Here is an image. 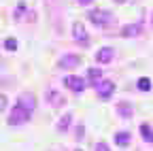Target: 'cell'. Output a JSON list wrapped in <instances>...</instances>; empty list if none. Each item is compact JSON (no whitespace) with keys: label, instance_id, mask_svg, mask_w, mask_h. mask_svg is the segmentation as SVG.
I'll list each match as a JSON object with an SVG mask.
<instances>
[{"label":"cell","instance_id":"cell-1","mask_svg":"<svg viewBox=\"0 0 153 151\" xmlns=\"http://www.w3.org/2000/svg\"><path fill=\"white\" fill-rule=\"evenodd\" d=\"M32 119V113L30 111H26L24 106H19L17 102H15V106L9 111V117H7V126H11V128H19V126H24V123H28Z\"/></svg>","mask_w":153,"mask_h":151},{"label":"cell","instance_id":"cell-2","mask_svg":"<svg viewBox=\"0 0 153 151\" xmlns=\"http://www.w3.org/2000/svg\"><path fill=\"white\" fill-rule=\"evenodd\" d=\"M87 19L96 26V28H106L108 24L115 22V15L106 9H94V11H87Z\"/></svg>","mask_w":153,"mask_h":151},{"label":"cell","instance_id":"cell-3","mask_svg":"<svg viewBox=\"0 0 153 151\" xmlns=\"http://www.w3.org/2000/svg\"><path fill=\"white\" fill-rule=\"evenodd\" d=\"M94 87H96V94H98L100 100H108L113 94H115V83L111 79H100Z\"/></svg>","mask_w":153,"mask_h":151},{"label":"cell","instance_id":"cell-4","mask_svg":"<svg viewBox=\"0 0 153 151\" xmlns=\"http://www.w3.org/2000/svg\"><path fill=\"white\" fill-rule=\"evenodd\" d=\"M64 85L72 91V94H83L85 87H87V81L83 77H74V74H68V77H64Z\"/></svg>","mask_w":153,"mask_h":151},{"label":"cell","instance_id":"cell-5","mask_svg":"<svg viewBox=\"0 0 153 151\" xmlns=\"http://www.w3.org/2000/svg\"><path fill=\"white\" fill-rule=\"evenodd\" d=\"M72 39H74L76 45H81V47H87L89 45V34H87V30H85V26L81 22L72 24Z\"/></svg>","mask_w":153,"mask_h":151},{"label":"cell","instance_id":"cell-6","mask_svg":"<svg viewBox=\"0 0 153 151\" xmlns=\"http://www.w3.org/2000/svg\"><path fill=\"white\" fill-rule=\"evenodd\" d=\"M57 66H60L62 70H72L76 66H81V55L76 53H64L60 60H57Z\"/></svg>","mask_w":153,"mask_h":151},{"label":"cell","instance_id":"cell-7","mask_svg":"<svg viewBox=\"0 0 153 151\" xmlns=\"http://www.w3.org/2000/svg\"><path fill=\"white\" fill-rule=\"evenodd\" d=\"M143 28H145V22L138 19V22H134V24H126L119 34L123 36V39H134V36H138L143 32Z\"/></svg>","mask_w":153,"mask_h":151},{"label":"cell","instance_id":"cell-8","mask_svg":"<svg viewBox=\"0 0 153 151\" xmlns=\"http://www.w3.org/2000/svg\"><path fill=\"white\" fill-rule=\"evenodd\" d=\"M17 104L24 106V109L30 111V113H34V111H36V98H34V94H30V91L19 94V96H17Z\"/></svg>","mask_w":153,"mask_h":151},{"label":"cell","instance_id":"cell-9","mask_svg":"<svg viewBox=\"0 0 153 151\" xmlns=\"http://www.w3.org/2000/svg\"><path fill=\"white\" fill-rule=\"evenodd\" d=\"M113 58H115V49L113 47H100L96 51V62H100V64H111Z\"/></svg>","mask_w":153,"mask_h":151},{"label":"cell","instance_id":"cell-10","mask_svg":"<svg viewBox=\"0 0 153 151\" xmlns=\"http://www.w3.org/2000/svg\"><path fill=\"white\" fill-rule=\"evenodd\" d=\"M115 111H117V115L121 119H130L134 115V106L130 102H117V106H115Z\"/></svg>","mask_w":153,"mask_h":151},{"label":"cell","instance_id":"cell-11","mask_svg":"<svg viewBox=\"0 0 153 151\" xmlns=\"http://www.w3.org/2000/svg\"><path fill=\"white\" fill-rule=\"evenodd\" d=\"M70 123H72V113H64V115L57 119V123H55V128H57V132H68L70 130Z\"/></svg>","mask_w":153,"mask_h":151},{"label":"cell","instance_id":"cell-12","mask_svg":"<svg viewBox=\"0 0 153 151\" xmlns=\"http://www.w3.org/2000/svg\"><path fill=\"white\" fill-rule=\"evenodd\" d=\"M113 141H115V145H117V147H128V145L132 143V134H130V132H117Z\"/></svg>","mask_w":153,"mask_h":151},{"label":"cell","instance_id":"cell-13","mask_svg":"<svg viewBox=\"0 0 153 151\" xmlns=\"http://www.w3.org/2000/svg\"><path fill=\"white\" fill-rule=\"evenodd\" d=\"M47 100H49V104H53L55 109H60L66 100L62 98V94H57L55 89H49V94H47Z\"/></svg>","mask_w":153,"mask_h":151},{"label":"cell","instance_id":"cell-14","mask_svg":"<svg viewBox=\"0 0 153 151\" xmlns=\"http://www.w3.org/2000/svg\"><path fill=\"white\" fill-rule=\"evenodd\" d=\"M140 136H143V141L145 143H149V145H153V130H151V126L149 123H140Z\"/></svg>","mask_w":153,"mask_h":151},{"label":"cell","instance_id":"cell-15","mask_svg":"<svg viewBox=\"0 0 153 151\" xmlns=\"http://www.w3.org/2000/svg\"><path fill=\"white\" fill-rule=\"evenodd\" d=\"M100 79H102V70L91 66V68L87 70V81H89V85H96V83H98Z\"/></svg>","mask_w":153,"mask_h":151},{"label":"cell","instance_id":"cell-16","mask_svg":"<svg viewBox=\"0 0 153 151\" xmlns=\"http://www.w3.org/2000/svg\"><path fill=\"white\" fill-rule=\"evenodd\" d=\"M26 2H24V0H19V2H17V7H15V13H13V17H15V19L19 22V19H22V17H24V13H26Z\"/></svg>","mask_w":153,"mask_h":151},{"label":"cell","instance_id":"cell-17","mask_svg":"<svg viewBox=\"0 0 153 151\" xmlns=\"http://www.w3.org/2000/svg\"><path fill=\"white\" fill-rule=\"evenodd\" d=\"M4 49L7 51H17V39L15 36H7L4 39Z\"/></svg>","mask_w":153,"mask_h":151},{"label":"cell","instance_id":"cell-18","mask_svg":"<svg viewBox=\"0 0 153 151\" xmlns=\"http://www.w3.org/2000/svg\"><path fill=\"white\" fill-rule=\"evenodd\" d=\"M136 87H138L140 91H149V89H151V79L140 77V79H138V83H136Z\"/></svg>","mask_w":153,"mask_h":151},{"label":"cell","instance_id":"cell-19","mask_svg":"<svg viewBox=\"0 0 153 151\" xmlns=\"http://www.w3.org/2000/svg\"><path fill=\"white\" fill-rule=\"evenodd\" d=\"M83 130H85V128H83V123L76 126V132H74V138H76V141H83Z\"/></svg>","mask_w":153,"mask_h":151},{"label":"cell","instance_id":"cell-20","mask_svg":"<svg viewBox=\"0 0 153 151\" xmlns=\"http://www.w3.org/2000/svg\"><path fill=\"white\" fill-rule=\"evenodd\" d=\"M94 149H96V151H108L111 147H108L106 143H102V141H100V143H96V145H94Z\"/></svg>","mask_w":153,"mask_h":151},{"label":"cell","instance_id":"cell-21","mask_svg":"<svg viewBox=\"0 0 153 151\" xmlns=\"http://www.w3.org/2000/svg\"><path fill=\"white\" fill-rule=\"evenodd\" d=\"M0 109L7 111V96H0Z\"/></svg>","mask_w":153,"mask_h":151},{"label":"cell","instance_id":"cell-22","mask_svg":"<svg viewBox=\"0 0 153 151\" xmlns=\"http://www.w3.org/2000/svg\"><path fill=\"white\" fill-rule=\"evenodd\" d=\"M76 2L83 4V7H87V4H91V2H94V0H76Z\"/></svg>","mask_w":153,"mask_h":151},{"label":"cell","instance_id":"cell-23","mask_svg":"<svg viewBox=\"0 0 153 151\" xmlns=\"http://www.w3.org/2000/svg\"><path fill=\"white\" fill-rule=\"evenodd\" d=\"M115 2H119V4H121V2H126V0H115Z\"/></svg>","mask_w":153,"mask_h":151}]
</instances>
